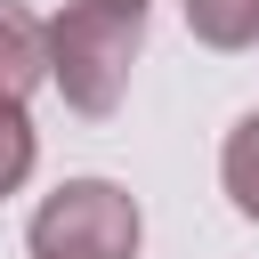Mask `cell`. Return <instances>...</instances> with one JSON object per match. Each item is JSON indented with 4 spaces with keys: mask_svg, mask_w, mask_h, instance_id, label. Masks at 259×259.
I'll list each match as a JSON object with an SVG mask.
<instances>
[{
    "mask_svg": "<svg viewBox=\"0 0 259 259\" xmlns=\"http://www.w3.org/2000/svg\"><path fill=\"white\" fill-rule=\"evenodd\" d=\"M146 49V0H73L49 24V81L73 113L105 121L130 89V65Z\"/></svg>",
    "mask_w": 259,
    "mask_h": 259,
    "instance_id": "obj_1",
    "label": "cell"
},
{
    "mask_svg": "<svg viewBox=\"0 0 259 259\" xmlns=\"http://www.w3.org/2000/svg\"><path fill=\"white\" fill-rule=\"evenodd\" d=\"M138 194L113 186V178H65L57 194H40L24 243L32 259H138Z\"/></svg>",
    "mask_w": 259,
    "mask_h": 259,
    "instance_id": "obj_2",
    "label": "cell"
},
{
    "mask_svg": "<svg viewBox=\"0 0 259 259\" xmlns=\"http://www.w3.org/2000/svg\"><path fill=\"white\" fill-rule=\"evenodd\" d=\"M49 81V24L24 8V0H0V97H32Z\"/></svg>",
    "mask_w": 259,
    "mask_h": 259,
    "instance_id": "obj_3",
    "label": "cell"
},
{
    "mask_svg": "<svg viewBox=\"0 0 259 259\" xmlns=\"http://www.w3.org/2000/svg\"><path fill=\"white\" fill-rule=\"evenodd\" d=\"M219 178H227V202L259 227V113H243L219 146Z\"/></svg>",
    "mask_w": 259,
    "mask_h": 259,
    "instance_id": "obj_4",
    "label": "cell"
},
{
    "mask_svg": "<svg viewBox=\"0 0 259 259\" xmlns=\"http://www.w3.org/2000/svg\"><path fill=\"white\" fill-rule=\"evenodd\" d=\"M186 32L202 49H251L259 40V0H186Z\"/></svg>",
    "mask_w": 259,
    "mask_h": 259,
    "instance_id": "obj_5",
    "label": "cell"
},
{
    "mask_svg": "<svg viewBox=\"0 0 259 259\" xmlns=\"http://www.w3.org/2000/svg\"><path fill=\"white\" fill-rule=\"evenodd\" d=\"M32 162H40V130L16 97H0V194H16L32 178Z\"/></svg>",
    "mask_w": 259,
    "mask_h": 259,
    "instance_id": "obj_6",
    "label": "cell"
}]
</instances>
